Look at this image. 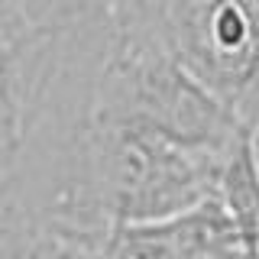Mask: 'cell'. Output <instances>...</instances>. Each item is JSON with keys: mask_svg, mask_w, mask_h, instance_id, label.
I'll return each instance as SVG.
<instances>
[{"mask_svg": "<svg viewBox=\"0 0 259 259\" xmlns=\"http://www.w3.org/2000/svg\"><path fill=\"white\" fill-rule=\"evenodd\" d=\"M94 110L143 120L207 159H221L249 130L178 65L162 32L159 0L107 4V42Z\"/></svg>", "mask_w": 259, "mask_h": 259, "instance_id": "cell-1", "label": "cell"}, {"mask_svg": "<svg viewBox=\"0 0 259 259\" xmlns=\"http://www.w3.org/2000/svg\"><path fill=\"white\" fill-rule=\"evenodd\" d=\"M221 159L198 156L143 120L104 117L94 110L88 146L91 188L113 230L172 221L204 204L214 198Z\"/></svg>", "mask_w": 259, "mask_h": 259, "instance_id": "cell-2", "label": "cell"}, {"mask_svg": "<svg viewBox=\"0 0 259 259\" xmlns=\"http://www.w3.org/2000/svg\"><path fill=\"white\" fill-rule=\"evenodd\" d=\"M162 32L188 75L253 130L259 113V4L159 0Z\"/></svg>", "mask_w": 259, "mask_h": 259, "instance_id": "cell-3", "label": "cell"}, {"mask_svg": "<svg viewBox=\"0 0 259 259\" xmlns=\"http://www.w3.org/2000/svg\"><path fill=\"white\" fill-rule=\"evenodd\" d=\"M162 259H253L249 246L217 198L156 224Z\"/></svg>", "mask_w": 259, "mask_h": 259, "instance_id": "cell-4", "label": "cell"}, {"mask_svg": "<svg viewBox=\"0 0 259 259\" xmlns=\"http://www.w3.org/2000/svg\"><path fill=\"white\" fill-rule=\"evenodd\" d=\"M0 259H97V253L32 207L7 198L0 204Z\"/></svg>", "mask_w": 259, "mask_h": 259, "instance_id": "cell-5", "label": "cell"}, {"mask_svg": "<svg viewBox=\"0 0 259 259\" xmlns=\"http://www.w3.org/2000/svg\"><path fill=\"white\" fill-rule=\"evenodd\" d=\"M249 143H253V159H256V168H259V113H256L253 133H249Z\"/></svg>", "mask_w": 259, "mask_h": 259, "instance_id": "cell-6", "label": "cell"}]
</instances>
